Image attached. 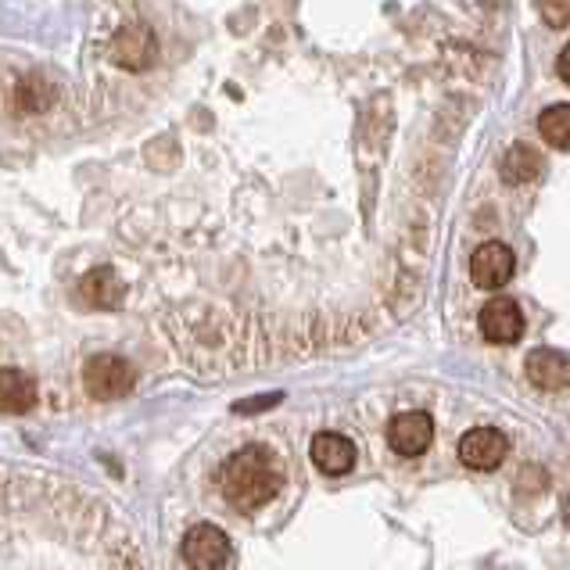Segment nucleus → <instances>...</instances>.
Masks as SVG:
<instances>
[{
	"mask_svg": "<svg viewBox=\"0 0 570 570\" xmlns=\"http://www.w3.org/2000/svg\"><path fill=\"white\" fill-rule=\"evenodd\" d=\"M184 560L190 570H223L230 560V542L216 524H194L184 534Z\"/></svg>",
	"mask_w": 570,
	"mask_h": 570,
	"instance_id": "obj_3",
	"label": "nucleus"
},
{
	"mask_svg": "<svg viewBox=\"0 0 570 570\" xmlns=\"http://www.w3.org/2000/svg\"><path fill=\"white\" fill-rule=\"evenodd\" d=\"M158 55V40L148 26H126L116 32V40H111V61L122 65L129 72H144L148 65L155 61Z\"/></svg>",
	"mask_w": 570,
	"mask_h": 570,
	"instance_id": "obj_4",
	"label": "nucleus"
},
{
	"mask_svg": "<svg viewBox=\"0 0 570 570\" xmlns=\"http://www.w3.org/2000/svg\"><path fill=\"white\" fill-rule=\"evenodd\" d=\"M79 298L94 308H119L122 298H126V287L119 284V276L111 266H101L83 276V284H79Z\"/></svg>",
	"mask_w": 570,
	"mask_h": 570,
	"instance_id": "obj_11",
	"label": "nucleus"
},
{
	"mask_svg": "<svg viewBox=\"0 0 570 570\" xmlns=\"http://www.w3.org/2000/svg\"><path fill=\"white\" fill-rule=\"evenodd\" d=\"M134 381H137L134 366H129L122 355H111V352L94 355L83 370L87 395L97 402H116V399L129 395V391H134Z\"/></svg>",
	"mask_w": 570,
	"mask_h": 570,
	"instance_id": "obj_2",
	"label": "nucleus"
},
{
	"mask_svg": "<svg viewBox=\"0 0 570 570\" xmlns=\"http://www.w3.org/2000/svg\"><path fill=\"white\" fill-rule=\"evenodd\" d=\"M502 455H507V434L495 428H474L460 442V460L474 470H495Z\"/></svg>",
	"mask_w": 570,
	"mask_h": 570,
	"instance_id": "obj_8",
	"label": "nucleus"
},
{
	"mask_svg": "<svg viewBox=\"0 0 570 570\" xmlns=\"http://www.w3.org/2000/svg\"><path fill=\"white\" fill-rule=\"evenodd\" d=\"M542 169V158L531 144H513V148L502 155V180L507 184H531Z\"/></svg>",
	"mask_w": 570,
	"mask_h": 570,
	"instance_id": "obj_13",
	"label": "nucleus"
},
{
	"mask_svg": "<svg viewBox=\"0 0 570 570\" xmlns=\"http://www.w3.org/2000/svg\"><path fill=\"white\" fill-rule=\"evenodd\" d=\"M37 405V381L26 370H0V413H29Z\"/></svg>",
	"mask_w": 570,
	"mask_h": 570,
	"instance_id": "obj_12",
	"label": "nucleus"
},
{
	"mask_svg": "<svg viewBox=\"0 0 570 570\" xmlns=\"http://www.w3.org/2000/svg\"><path fill=\"white\" fill-rule=\"evenodd\" d=\"M223 495L237 510H258L281 492L284 484V466L266 445H248L234 452L223 466Z\"/></svg>",
	"mask_w": 570,
	"mask_h": 570,
	"instance_id": "obj_1",
	"label": "nucleus"
},
{
	"mask_svg": "<svg viewBox=\"0 0 570 570\" xmlns=\"http://www.w3.org/2000/svg\"><path fill=\"white\" fill-rule=\"evenodd\" d=\"M481 334L492 345H513L524 334V313L513 298H492L481 308Z\"/></svg>",
	"mask_w": 570,
	"mask_h": 570,
	"instance_id": "obj_5",
	"label": "nucleus"
},
{
	"mask_svg": "<svg viewBox=\"0 0 570 570\" xmlns=\"http://www.w3.org/2000/svg\"><path fill=\"white\" fill-rule=\"evenodd\" d=\"M539 134L552 148H570V105H552L542 111Z\"/></svg>",
	"mask_w": 570,
	"mask_h": 570,
	"instance_id": "obj_14",
	"label": "nucleus"
},
{
	"mask_svg": "<svg viewBox=\"0 0 570 570\" xmlns=\"http://www.w3.org/2000/svg\"><path fill=\"white\" fill-rule=\"evenodd\" d=\"M539 11H542V19L549 26H567L570 22V0H546Z\"/></svg>",
	"mask_w": 570,
	"mask_h": 570,
	"instance_id": "obj_15",
	"label": "nucleus"
},
{
	"mask_svg": "<svg viewBox=\"0 0 570 570\" xmlns=\"http://www.w3.org/2000/svg\"><path fill=\"white\" fill-rule=\"evenodd\" d=\"M528 381L542 391H557L570 384V355L557 348H539L528 355Z\"/></svg>",
	"mask_w": 570,
	"mask_h": 570,
	"instance_id": "obj_10",
	"label": "nucleus"
},
{
	"mask_svg": "<svg viewBox=\"0 0 570 570\" xmlns=\"http://www.w3.org/2000/svg\"><path fill=\"white\" fill-rule=\"evenodd\" d=\"M560 76H563V83H570V43L563 47V55H560Z\"/></svg>",
	"mask_w": 570,
	"mask_h": 570,
	"instance_id": "obj_16",
	"label": "nucleus"
},
{
	"mask_svg": "<svg viewBox=\"0 0 570 570\" xmlns=\"http://www.w3.org/2000/svg\"><path fill=\"white\" fill-rule=\"evenodd\" d=\"M510 276H513V252L507 248V244L488 240L474 252V258H470V281H474L478 287H484V291L502 287Z\"/></svg>",
	"mask_w": 570,
	"mask_h": 570,
	"instance_id": "obj_6",
	"label": "nucleus"
},
{
	"mask_svg": "<svg viewBox=\"0 0 570 570\" xmlns=\"http://www.w3.org/2000/svg\"><path fill=\"white\" fill-rule=\"evenodd\" d=\"M387 442L399 455H420L434 442V423L428 413H399L387 428Z\"/></svg>",
	"mask_w": 570,
	"mask_h": 570,
	"instance_id": "obj_7",
	"label": "nucleus"
},
{
	"mask_svg": "<svg viewBox=\"0 0 570 570\" xmlns=\"http://www.w3.org/2000/svg\"><path fill=\"white\" fill-rule=\"evenodd\" d=\"M563 520H567V528H570V495H567V502H563Z\"/></svg>",
	"mask_w": 570,
	"mask_h": 570,
	"instance_id": "obj_17",
	"label": "nucleus"
},
{
	"mask_svg": "<svg viewBox=\"0 0 570 570\" xmlns=\"http://www.w3.org/2000/svg\"><path fill=\"white\" fill-rule=\"evenodd\" d=\"M313 463L323 470V474L341 478L348 474L355 466V445L348 442L345 434H334V431H323L313 438Z\"/></svg>",
	"mask_w": 570,
	"mask_h": 570,
	"instance_id": "obj_9",
	"label": "nucleus"
}]
</instances>
